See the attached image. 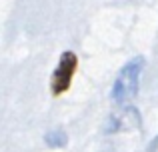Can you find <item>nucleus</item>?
<instances>
[{
    "label": "nucleus",
    "mask_w": 158,
    "mask_h": 152,
    "mask_svg": "<svg viewBox=\"0 0 158 152\" xmlns=\"http://www.w3.org/2000/svg\"><path fill=\"white\" fill-rule=\"evenodd\" d=\"M132 128H140V114L134 106H124L120 112H112L104 124V132H126Z\"/></svg>",
    "instance_id": "3"
},
{
    "label": "nucleus",
    "mask_w": 158,
    "mask_h": 152,
    "mask_svg": "<svg viewBox=\"0 0 158 152\" xmlns=\"http://www.w3.org/2000/svg\"><path fill=\"white\" fill-rule=\"evenodd\" d=\"M144 66H146L144 56H134V58L128 60L122 66V70L118 72L114 84H112V90H110L112 100L118 106L128 104V102L138 94L140 76H142V72H144Z\"/></svg>",
    "instance_id": "1"
},
{
    "label": "nucleus",
    "mask_w": 158,
    "mask_h": 152,
    "mask_svg": "<svg viewBox=\"0 0 158 152\" xmlns=\"http://www.w3.org/2000/svg\"><path fill=\"white\" fill-rule=\"evenodd\" d=\"M76 68H78V56L72 50H64L50 76V90L54 96H60V94H64L70 88L72 78L76 74Z\"/></svg>",
    "instance_id": "2"
},
{
    "label": "nucleus",
    "mask_w": 158,
    "mask_h": 152,
    "mask_svg": "<svg viewBox=\"0 0 158 152\" xmlns=\"http://www.w3.org/2000/svg\"><path fill=\"white\" fill-rule=\"evenodd\" d=\"M44 142H46L50 148H64L68 144V136H66L64 130L60 128H54V130H48L44 134Z\"/></svg>",
    "instance_id": "4"
}]
</instances>
